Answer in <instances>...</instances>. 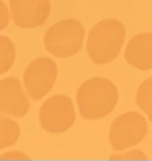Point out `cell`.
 Returning <instances> with one entry per match:
<instances>
[{
    "instance_id": "1",
    "label": "cell",
    "mask_w": 152,
    "mask_h": 161,
    "mask_svg": "<svg viewBox=\"0 0 152 161\" xmlns=\"http://www.w3.org/2000/svg\"><path fill=\"white\" fill-rule=\"evenodd\" d=\"M118 102L116 84L103 77H93L80 84L77 91V103L83 118L95 121L108 116Z\"/></svg>"
},
{
    "instance_id": "2",
    "label": "cell",
    "mask_w": 152,
    "mask_h": 161,
    "mask_svg": "<svg viewBox=\"0 0 152 161\" xmlns=\"http://www.w3.org/2000/svg\"><path fill=\"white\" fill-rule=\"evenodd\" d=\"M126 38V28L117 19H104L89 31L87 53L94 64H107L114 60Z\"/></svg>"
},
{
    "instance_id": "3",
    "label": "cell",
    "mask_w": 152,
    "mask_h": 161,
    "mask_svg": "<svg viewBox=\"0 0 152 161\" xmlns=\"http://www.w3.org/2000/svg\"><path fill=\"white\" fill-rule=\"evenodd\" d=\"M84 28L75 19H65L52 25L44 35L45 49L58 58L77 54L83 44Z\"/></svg>"
},
{
    "instance_id": "4",
    "label": "cell",
    "mask_w": 152,
    "mask_h": 161,
    "mask_svg": "<svg viewBox=\"0 0 152 161\" xmlns=\"http://www.w3.org/2000/svg\"><path fill=\"white\" fill-rule=\"evenodd\" d=\"M75 121V111L72 99L65 94H55L48 98L39 112V122L49 133L68 131Z\"/></svg>"
},
{
    "instance_id": "5",
    "label": "cell",
    "mask_w": 152,
    "mask_h": 161,
    "mask_svg": "<svg viewBox=\"0 0 152 161\" xmlns=\"http://www.w3.org/2000/svg\"><path fill=\"white\" fill-rule=\"evenodd\" d=\"M146 135V118L138 112H126L113 121L109 130V141L113 150L123 151L138 145Z\"/></svg>"
},
{
    "instance_id": "6",
    "label": "cell",
    "mask_w": 152,
    "mask_h": 161,
    "mask_svg": "<svg viewBox=\"0 0 152 161\" xmlns=\"http://www.w3.org/2000/svg\"><path fill=\"white\" fill-rule=\"evenodd\" d=\"M58 69L53 59L40 57L33 60L24 72V84L28 94L38 101L45 97L53 88Z\"/></svg>"
},
{
    "instance_id": "7",
    "label": "cell",
    "mask_w": 152,
    "mask_h": 161,
    "mask_svg": "<svg viewBox=\"0 0 152 161\" xmlns=\"http://www.w3.org/2000/svg\"><path fill=\"white\" fill-rule=\"evenodd\" d=\"M10 11L14 23L25 29L43 25L50 13L49 0H10Z\"/></svg>"
},
{
    "instance_id": "8",
    "label": "cell",
    "mask_w": 152,
    "mask_h": 161,
    "mask_svg": "<svg viewBox=\"0 0 152 161\" xmlns=\"http://www.w3.org/2000/svg\"><path fill=\"white\" fill-rule=\"evenodd\" d=\"M30 108L29 99L15 77H8L0 80V112L15 117H23Z\"/></svg>"
},
{
    "instance_id": "9",
    "label": "cell",
    "mask_w": 152,
    "mask_h": 161,
    "mask_svg": "<svg viewBox=\"0 0 152 161\" xmlns=\"http://www.w3.org/2000/svg\"><path fill=\"white\" fill-rule=\"evenodd\" d=\"M124 59L139 70L152 69V33H139L132 36L126 47Z\"/></svg>"
},
{
    "instance_id": "10",
    "label": "cell",
    "mask_w": 152,
    "mask_h": 161,
    "mask_svg": "<svg viewBox=\"0 0 152 161\" xmlns=\"http://www.w3.org/2000/svg\"><path fill=\"white\" fill-rule=\"evenodd\" d=\"M20 136L19 125L6 117L0 116V150L14 145Z\"/></svg>"
},
{
    "instance_id": "11",
    "label": "cell",
    "mask_w": 152,
    "mask_h": 161,
    "mask_svg": "<svg viewBox=\"0 0 152 161\" xmlns=\"http://www.w3.org/2000/svg\"><path fill=\"white\" fill-rule=\"evenodd\" d=\"M136 103L152 122V77L141 83L136 93Z\"/></svg>"
},
{
    "instance_id": "12",
    "label": "cell",
    "mask_w": 152,
    "mask_h": 161,
    "mask_svg": "<svg viewBox=\"0 0 152 161\" xmlns=\"http://www.w3.org/2000/svg\"><path fill=\"white\" fill-rule=\"evenodd\" d=\"M15 45L5 35H0V74L9 70L15 60Z\"/></svg>"
},
{
    "instance_id": "13",
    "label": "cell",
    "mask_w": 152,
    "mask_h": 161,
    "mask_svg": "<svg viewBox=\"0 0 152 161\" xmlns=\"http://www.w3.org/2000/svg\"><path fill=\"white\" fill-rule=\"evenodd\" d=\"M9 20H10V14H9L8 6L3 0H0V30L8 26Z\"/></svg>"
},
{
    "instance_id": "14",
    "label": "cell",
    "mask_w": 152,
    "mask_h": 161,
    "mask_svg": "<svg viewBox=\"0 0 152 161\" xmlns=\"http://www.w3.org/2000/svg\"><path fill=\"white\" fill-rule=\"evenodd\" d=\"M111 158H147V156L141 150H132L124 155H112Z\"/></svg>"
},
{
    "instance_id": "15",
    "label": "cell",
    "mask_w": 152,
    "mask_h": 161,
    "mask_svg": "<svg viewBox=\"0 0 152 161\" xmlns=\"http://www.w3.org/2000/svg\"><path fill=\"white\" fill-rule=\"evenodd\" d=\"M28 158V155H24L21 152H18V151H13V152H8V153H4L0 156V158Z\"/></svg>"
}]
</instances>
